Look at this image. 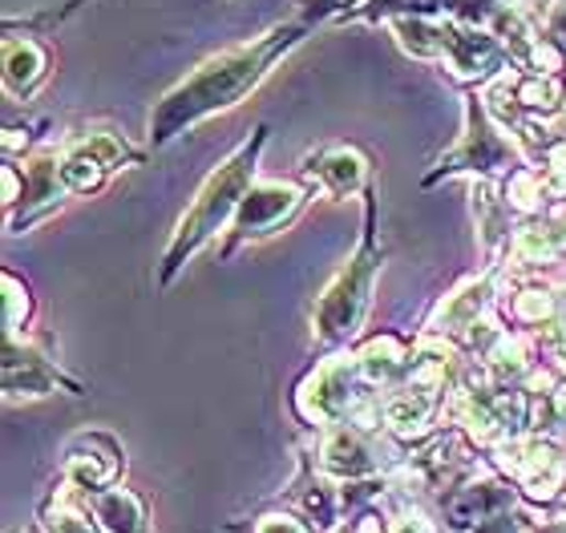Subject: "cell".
Listing matches in <instances>:
<instances>
[{
	"label": "cell",
	"mask_w": 566,
	"mask_h": 533,
	"mask_svg": "<svg viewBox=\"0 0 566 533\" xmlns=\"http://www.w3.org/2000/svg\"><path fill=\"white\" fill-rule=\"evenodd\" d=\"M303 37V29L296 25H279L267 37L240 45V49H226L211 62H202L187 81H178L170 93L163 98V106L151 113V137L154 146L170 142L175 134H182L187 125L202 122L219 110L240 106L259 81L267 77V69L284 57V53Z\"/></svg>",
	"instance_id": "6da1fadb"
},
{
	"label": "cell",
	"mask_w": 566,
	"mask_h": 533,
	"mask_svg": "<svg viewBox=\"0 0 566 533\" xmlns=\"http://www.w3.org/2000/svg\"><path fill=\"white\" fill-rule=\"evenodd\" d=\"M259 146H264V130H259V137H255V142H247L235 158L226 162V166H219V170L202 182L199 199L190 202V211L182 214V223H178V231H175V243H170V251H166L163 279H170V275L187 263L190 251H199L202 243H207V238H211L214 231L231 219V214L240 211L243 190H247V182H252V174H255Z\"/></svg>",
	"instance_id": "7a4b0ae2"
},
{
	"label": "cell",
	"mask_w": 566,
	"mask_h": 533,
	"mask_svg": "<svg viewBox=\"0 0 566 533\" xmlns=\"http://www.w3.org/2000/svg\"><path fill=\"white\" fill-rule=\"evenodd\" d=\"M373 271H377V251L373 243L360 247L340 279L328 287V296L320 299V311H315V327L324 340H348V335L360 327V315L368 308V287H373Z\"/></svg>",
	"instance_id": "3957f363"
},
{
	"label": "cell",
	"mask_w": 566,
	"mask_h": 533,
	"mask_svg": "<svg viewBox=\"0 0 566 533\" xmlns=\"http://www.w3.org/2000/svg\"><path fill=\"white\" fill-rule=\"evenodd\" d=\"M300 190L296 187H284V182H267V187H255L247 199L240 202V211H235V235L240 238H255V235H267V231H276L284 219L296 214L300 207Z\"/></svg>",
	"instance_id": "277c9868"
},
{
	"label": "cell",
	"mask_w": 566,
	"mask_h": 533,
	"mask_svg": "<svg viewBox=\"0 0 566 533\" xmlns=\"http://www.w3.org/2000/svg\"><path fill=\"white\" fill-rule=\"evenodd\" d=\"M502 506H510V493H506L502 485H481V489L474 485V489H462L450 501V518L462 530L469 521H490Z\"/></svg>",
	"instance_id": "5b68a950"
},
{
	"label": "cell",
	"mask_w": 566,
	"mask_h": 533,
	"mask_svg": "<svg viewBox=\"0 0 566 533\" xmlns=\"http://www.w3.org/2000/svg\"><path fill=\"white\" fill-rule=\"evenodd\" d=\"M41 74H45V53L33 41H25V45L9 41L4 45V86H9V93H29L41 81Z\"/></svg>",
	"instance_id": "8992f818"
},
{
	"label": "cell",
	"mask_w": 566,
	"mask_h": 533,
	"mask_svg": "<svg viewBox=\"0 0 566 533\" xmlns=\"http://www.w3.org/2000/svg\"><path fill=\"white\" fill-rule=\"evenodd\" d=\"M312 170L324 178L332 195H353V190L365 182V158L348 146L328 149L324 158H320V166H312Z\"/></svg>",
	"instance_id": "52a82bcc"
},
{
	"label": "cell",
	"mask_w": 566,
	"mask_h": 533,
	"mask_svg": "<svg viewBox=\"0 0 566 533\" xmlns=\"http://www.w3.org/2000/svg\"><path fill=\"white\" fill-rule=\"evenodd\" d=\"M98 513L113 533H142V509L130 493L98 497Z\"/></svg>",
	"instance_id": "ba28073f"
},
{
	"label": "cell",
	"mask_w": 566,
	"mask_h": 533,
	"mask_svg": "<svg viewBox=\"0 0 566 533\" xmlns=\"http://www.w3.org/2000/svg\"><path fill=\"white\" fill-rule=\"evenodd\" d=\"M368 453H365V445L356 441L353 433H340L332 445H328V465L332 469H340V473H365L368 469Z\"/></svg>",
	"instance_id": "9c48e42d"
},
{
	"label": "cell",
	"mask_w": 566,
	"mask_h": 533,
	"mask_svg": "<svg viewBox=\"0 0 566 533\" xmlns=\"http://www.w3.org/2000/svg\"><path fill=\"white\" fill-rule=\"evenodd\" d=\"M53 533H93V525H89L86 518H77V513H62V518L49 521Z\"/></svg>",
	"instance_id": "30bf717a"
},
{
	"label": "cell",
	"mask_w": 566,
	"mask_h": 533,
	"mask_svg": "<svg viewBox=\"0 0 566 533\" xmlns=\"http://www.w3.org/2000/svg\"><path fill=\"white\" fill-rule=\"evenodd\" d=\"M259 533H303L300 525H296V521H284V518H267L264 521V530Z\"/></svg>",
	"instance_id": "8fae6325"
},
{
	"label": "cell",
	"mask_w": 566,
	"mask_h": 533,
	"mask_svg": "<svg viewBox=\"0 0 566 533\" xmlns=\"http://www.w3.org/2000/svg\"><path fill=\"white\" fill-rule=\"evenodd\" d=\"M478 533H514V525H510V521H506V518H490V521H486V525H481Z\"/></svg>",
	"instance_id": "7c38bea8"
}]
</instances>
